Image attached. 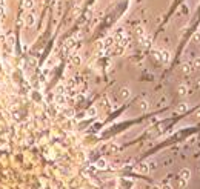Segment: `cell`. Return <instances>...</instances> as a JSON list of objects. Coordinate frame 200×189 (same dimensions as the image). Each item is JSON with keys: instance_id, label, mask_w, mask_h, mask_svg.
<instances>
[{"instance_id": "6da1fadb", "label": "cell", "mask_w": 200, "mask_h": 189, "mask_svg": "<svg viewBox=\"0 0 200 189\" xmlns=\"http://www.w3.org/2000/svg\"><path fill=\"white\" fill-rule=\"evenodd\" d=\"M189 178H191V171H189L188 168H183V169L179 172V177H177L179 186H180V188H185V186L188 185V182H189Z\"/></svg>"}, {"instance_id": "7a4b0ae2", "label": "cell", "mask_w": 200, "mask_h": 189, "mask_svg": "<svg viewBox=\"0 0 200 189\" xmlns=\"http://www.w3.org/2000/svg\"><path fill=\"white\" fill-rule=\"evenodd\" d=\"M132 185L134 183L131 182V180H125V178L119 180V189H131Z\"/></svg>"}, {"instance_id": "3957f363", "label": "cell", "mask_w": 200, "mask_h": 189, "mask_svg": "<svg viewBox=\"0 0 200 189\" xmlns=\"http://www.w3.org/2000/svg\"><path fill=\"white\" fill-rule=\"evenodd\" d=\"M120 97L123 98V100L129 98V97H131V89H129V88H122V89H120Z\"/></svg>"}, {"instance_id": "277c9868", "label": "cell", "mask_w": 200, "mask_h": 189, "mask_svg": "<svg viewBox=\"0 0 200 189\" xmlns=\"http://www.w3.org/2000/svg\"><path fill=\"white\" fill-rule=\"evenodd\" d=\"M96 168H97V169H106V168H108V161H106L105 158H99L97 163H96Z\"/></svg>"}, {"instance_id": "5b68a950", "label": "cell", "mask_w": 200, "mask_h": 189, "mask_svg": "<svg viewBox=\"0 0 200 189\" xmlns=\"http://www.w3.org/2000/svg\"><path fill=\"white\" fill-rule=\"evenodd\" d=\"M25 23L28 25V26H34L35 25V17H34V14H28L25 17Z\"/></svg>"}, {"instance_id": "8992f818", "label": "cell", "mask_w": 200, "mask_h": 189, "mask_svg": "<svg viewBox=\"0 0 200 189\" xmlns=\"http://www.w3.org/2000/svg\"><path fill=\"white\" fill-rule=\"evenodd\" d=\"M182 73H183V74H191V73H193V66H191V63H183V65H182Z\"/></svg>"}, {"instance_id": "52a82bcc", "label": "cell", "mask_w": 200, "mask_h": 189, "mask_svg": "<svg viewBox=\"0 0 200 189\" xmlns=\"http://www.w3.org/2000/svg\"><path fill=\"white\" fill-rule=\"evenodd\" d=\"M162 52V63H168L171 60V54L169 51H160Z\"/></svg>"}, {"instance_id": "ba28073f", "label": "cell", "mask_w": 200, "mask_h": 189, "mask_svg": "<svg viewBox=\"0 0 200 189\" xmlns=\"http://www.w3.org/2000/svg\"><path fill=\"white\" fill-rule=\"evenodd\" d=\"M188 111V103H180L179 106H177V112L179 114H183V112H186Z\"/></svg>"}, {"instance_id": "9c48e42d", "label": "cell", "mask_w": 200, "mask_h": 189, "mask_svg": "<svg viewBox=\"0 0 200 189\" xmlns=\"http://www.w3.org/2000/svg\"><path fill=\"white\" fill-rule=\"evenodd\" d=\"M191 66H193V69H200V57H196L191 63Z\"/></svg>"}, {"instance_id": "30bf717a", "label": "cell", "mask_w": 200, "mask_h": 189, "mask_svg": "<svg viewBox=\"0 0 200 189\" xmlns=\"http://www.w3.org/2000/svg\"><path fill=\"white\" fill-rule=\"evenodd\" d=\"M177 91H179L180 95H185V94L188 92V88H186V85H180V86L177 88Z\"/></svg>"}, {"instance_id": "8fae6325", "label": "cell", "mask_w": 200, "mask_h": 189, "mask_svg": "<svg viewBox=\"0 0 200 189\" xmlns=\"http://www.w3.org/2000/svg\"><path fill=\"white\" fill-rule=\"evenodd\" d=\"M148 108H149V103H148L146 100H142V102H140V111L145 112V111H148Z\"/></svg>"}, {"instance_id": "7c38bea8", "label": "cell", "mask_w": 200, "mask_h": 189, "mask_svg": "<svg viewBox=\"0 0 200 189\" xmlns=\"http://www.w3.org/2000/svg\"><path fill=\"white\" fill-rule=\"evenodd\" d=\"M23 6L26 8V10H31V8L34 6V0H23Z\"/></svg>"}, {"instance_id": "4fadbf2b", "label": "cell", "mask_w": 200, "mask_h": 189, "mask_svg": "<svg viewBox=\"0 0 200 189\" xmlns=\"http://www.w3.org/2000/svg\"><path fill=\"white\" fill-rule=\"evenodd\" d=\"M97 114V109L96 108H89V109L86 111V117H94Z\"/></svg>"}, {"instance_id": "5bb4252c", "label": "cell", "mask_w": 200, "mask_h": 189, "mask_svg": "<svg viewBox=\"0 0 200 189\" xmlns=\"http://www.w3.org/2000/svg\"><path fill=\"white\" fill-rule=\"evenodd\" d=\"M193 42H194V43H200V31L194 32V35H193Z\"/></svg>"}, {"instance_id": "9a60e30c", "label": "cell", "mask_w": 200, "mask_h": 189, "mask_svg": "<svg viewBox=\"0 0 200 189\" xmlns=\"http://www.w3.org/2000/svg\"><path fill=\"white\" fill-rule=\"evenodd\" d=\"M194 86H196L197 89H200V77H199V78L196 80V83H194Z\"/></svg>"}, {"instance_id": "2e32d148", "label": "cell", "mask_w": 200, "mask_h": 189, "mask_svg": "<svg viewBox=\"0 0 200 189\" xmlns=\"http://www.w3.org/2000/svg\"><path fill=\"white\" fill-rule=\"evenodd\" d=\"M72 63H76V65H79V63H80V59H79V57L76 56L74 59H72Z\"/></svg>"}, {"instance_id": "e0dca14e", "label": "cell", "mask_w": 200, "mask_h": 189, "mask_svg": "<svg viewBox=\"0 0 200 189\" xmlns=\"http://www.w3.org/2000/svg\"><path fill=\"white\" fill-rule=\"evenodd\" d=\"M160 189H172V186L171 185H163V186H160Z\"/></svg>"}, {"instance_id": "ac0fdd59", "label": "cell", "mask_w": 200, "mask_h": 189, "mask_svg": "<svg viewBox=\"0 0 200 189\" xmlns=\"http://www.w3.org/2000/svg\"><path fill=\"white\" fill-rule=\"evenodd\" d=\"M152 189H160V186H154Z\"/></svg>"}]
</instances>
